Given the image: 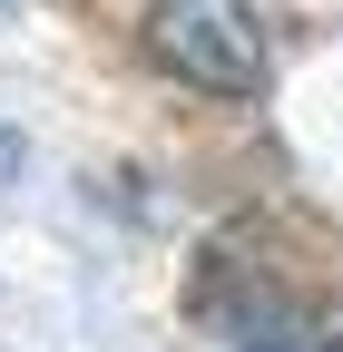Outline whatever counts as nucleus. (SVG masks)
I'll list each match as a JSON object with an SVG mask.
<instances>
[{"label": "nucleus", "mask_w": 343, "mask_h": 352, "mask_svg": "<svg viewBox=\"0 0 343 352\" xmlns=\"http://www.w3.org/2000/svg\"><path fill=\"white\" fill-rule=\"evenodd\" d=\"M138 39L177 88H206V98H255L275 78V39L255 20V0H147Z\"/></svg>", "instance_id": "obj_1"}, {"label": "nucleus", "mask_w": 343, "mask_h": 352, "mask_svg": "<svg viewBox=\"0 0 343 352\" xmlns=\"http://www.w3.org/2000/svg\"><path fill=\"white\" fill-rule=\"evenodd\" d=\"M236 352H343V294H255L236 314Z\"/></svg>", "instance_id": "obj_2"}]
</instances>
